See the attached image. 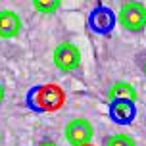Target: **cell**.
Wrapping results in <instances>:
<instances>
[{"mask_svg": "<svg viewBox=\"0 0 146 146\" xmlns=\"http://www.w3.org/2000/svg\"><path fill=\"white\" fill-rule=\"evenodd\" d=\"M64 137L69 142V146H87L92 142L94 127L85 117H75V119H69L66 123Z\"/></svg>", "mask_w": 146, "mask_h": 146, "instance_id": "obj_3", "label": "cell"}, {"mask_svg": "<svg viewBox=\"0 0 146 146\" xmlns=\"http://www.w3.org/2000/svg\"><path fill=\"white\" fill-rule=\"evenodd\" d=\"M4 96H6V88H4V85H2V81H0V104L4 102Z\"/></svg>", "mask_w": 146, "mask_h": 146, "instance_id": "obj_10", "label": "cell"}, {"mask_svg": "<svg viewBox=\"0 0 146 146\" xmlns=\"http://www.w3.org/2000/svg\"><path fill=\"white\" fill-rule=\"evenodd\" d=\"M62 6V0H33V8L38 14H56Z\"/></svg>", "mask_w": 146, "mask_h": 146, "instance_id": "obj_9", "label": "cell"}, {"mask_svg": "<svg viewBox=\"0 0 146 146\" xmlns=\"http://www.w3.org/2000/svg\"><path fill=\"white\" fill-rule=\"evenodd\" d=\"M87 146H92V144H87Z\"/></svg>", "mask_w": 146, "mask_h": 146, "instance_id": "obj_13", "label": "cell"}, {"mask_svg": "<svg viewBox=\"0 0 146 146\" xmlns=\"http://www.w3.org/2000/svg\"><path fill=\"white\" fill-rule=\"evenodd\" d=\"M0 139H2V135H0Z\"/></svg>", "mask_w": 146, "mask_h": 146, "instance_id": "obj_14", "label": "cell"}, {"mask_svg": "<svg viewBox=\"0 0 146 146\" xmlns=\"http://www.w3.org/2000/svg\"><path fill=\"white\" fill-rule=\"evenodd\" d=\"M21 17L14 10H0V38H15L21 33Z\"/></svg>", "mask_w": 146, "mask_h": 146, "instance_id": "obj_5", "label": "cell"}, {"mask_svg": "<svg viewBox=\"0 0 146 146\" xmlns=\"http://www.w3.org/2000/svg\"><path fill=\"white\" fill-rule=\"evenodd\" d=\"M142 71H144V75H146V60H144V64H142Z\"/></svg>", "mask_w": 146, "mask_h": 146, "instance_id": "obj_12", "label": "cell"}, {"mask_svg": "<svg viewBox=\"0 0 146 146\" xmlns=\"http://www.w3.org/2000/svg\"><path fill=\"white\" fill-rule=\"evenodd\" d=\"M117 23L123 31L129 33H140L146 29V4L139 0H127L119 6L117 12Z\"/></svg>", "mask_w": 146, "mask_h": 146, "instance_id": "obj_1", "label": "cell"}, {"mask_svg": "<svg viewBox=\"0 0 146 146\" xmlns=\"http://www.w3.org/2000/svg\"><path fill=\"white\" fill-rule=\"evenodd\" d=\"M66 104V92L64 88L48 83L38 87L33 92V106L36 110H42V111H58L62 106Z\"/></svg>", "mask_w": 146, "mask_h": 146, "instance_id": "obj_2", "label": "cell"}, {"mask_svg": "<svg viewBox=\"0 0 146 146\" xmlns=\"http://www.w3.org/2000/svg\"><path fill=\"white\" fill-rule=\"evenodd\" d=\"M102 146H137L135 139L131 135H125V133H115V135H110L106 137L102 142Z\"/></svg>", "mask_w": 146, "mask_h": 146, "instance_id": "obj_8", "label": "cell"}, {"mask_svg": "<svg viewBox=\"0 0 146 146\" xmlns=\"http://www.w3.org/2000/svg\"><path fill=\"white\" fill-rule=\"evenodd\" d=\"M52 62L54 66L58 67L60 71L69 73L75 71L77 67L81 66V50L77 44L73 42H62L54 48V54H52Z\"/></svg>", "mask_w": 146, "mask_h": 146, "instance_id": "obj_4", "label": "cell"}, {"mask_svg": "<svg viewBox=\"0 0 146 146\" xmlns=\"http://www.w3.org/2000/svg\"><path fill=\"white\" fill-rule=\"evenodd\" d=\"M38 146H60V144H56V142H52V140H42Z\"/></svg>", "mask_w": 146, "mask_h": 146, "instance_id": "obj_11", "label": "cell"}, {"mask_svg": "<svg viewBox=\"0 0 146 146\" xmlns=\"http://www.w3.org/2000/svg\"><path fill=\"white\" fill-rule=\"evenodd\" d=\"M108 96L110 100L113 102V100H129V102H135L139 94H137V88L133 87L131 83H127V81H117L115 85H111L108 90Z\"/></svg>", "mask_w": 146, "mask_h": 146, "instance_id": "obj_7", "label": "cell"}, {"mask_svg": "<svg viewBox=\"0 0 146 146\" xmlns=\"http://www.w3.org/2000/svg\"><path fill=\"white\" fill-rule=\"evenodd\" d=\"M137 115L135 102L129 100H113L110 104V117L117 123H131Z\"/></svg>", "mask_w": 146, "mask_h": 146, "instance_id": "obj_6", "label": "cell"}]
</instances>
